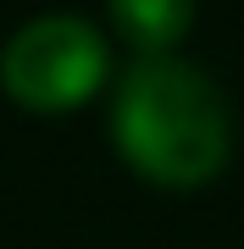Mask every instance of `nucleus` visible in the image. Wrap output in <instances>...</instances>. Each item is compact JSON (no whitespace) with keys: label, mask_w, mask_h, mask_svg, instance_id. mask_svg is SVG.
<instances>
[{"label":"nucleus","mask_w":244,"mask_h":249,"mask_svg":"<svg viewBox=\"0 0 244 249\" xmlns=\"http://www.w3.org/2000/svg\"><path fill=\"white\" fill-rule=\"evenodd\" d=\"M111 144L139 178L200 188L227 166L233 116L222 89L178 55H139L111 100Z\"/></svg>","instance_id":"f257e3e1"},{"label":"nucleus","mask_w":244,"mask_h":249,"mask_svg":"<svg viewBox=\"0 0 244 249\" xmlns=\"http://www.w3.org/2000/svg\"><path fill=\"white\" fill-rule=\"evenodd\" d=\"M100 83H106V39L73 11L22 22L0 50V89L34 116L78 111Z\"/></svg>","instance_id":"f03ea898"},{"label":"nucleus","mask_w":244,"mask_h":249,"mask_svg":"<svg viewBox=\"0 0 244 249\" xmlns=\"http://www.w3.org/2000/svg\"><path fill=\"white\" fill-rule=\"evenodd\" d=\"M106 11L139 55H167L194 22V0H106Z\"/></svg>","instance_id":"7ed1b4c3"}]
</instances>
